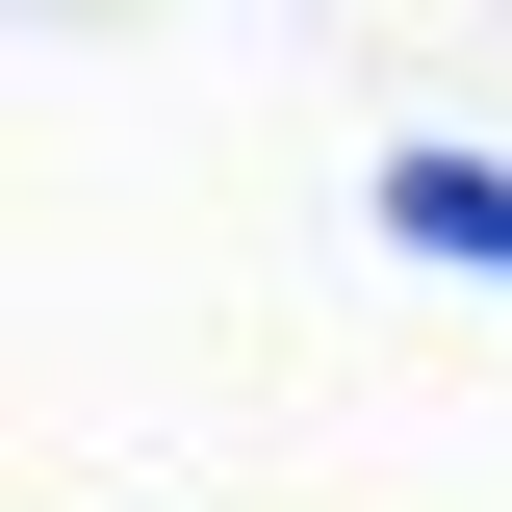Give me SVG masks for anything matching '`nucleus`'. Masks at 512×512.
<instances>
[{
  "label": "nucleus",
  "mask_w": 512,
  "mask_h": 512,
  "mask_svg": "<svg viewBox=\"0 0 512 512\" xmlns=\"http://www.w3.org/2000/svg\"><path fill=\"white\" fill-rule=\"evenodd\" d=\"M384 231L461 256V282H512V180H487V154H384Z\"/></svg>",
  "instance_id": "f257e3e1"
}]
</instances>
